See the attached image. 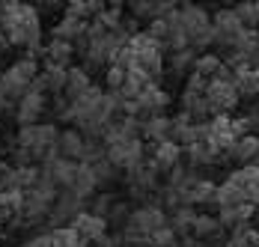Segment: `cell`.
<instances>
[{"instance_id": "f1b7e54d", "label": "cell", "mask_w": 259, "mask_h": 247, "mask_svg": "<svg viewBox=\"0 0 259 247\" xmlns=\"http://www.w3.org/2000/svg\"><path fill=\"white\" fill-rule=\"evenodd\" d=\"M221 69H224V60L218 54H200L197 63H194V74L203 77V80H214Z\"/></svg>"}, {"instance_id": "74e56055", "label": "cell", "mask_w": 259, "mask_h": 247, "mask_svg": "<svg viewBox=\"0 0 259 247\" xmlns=\"http://www.w3.org/2000/svg\"><path fill=\"white\" fill-rule=\"evenodd\" d=\"M128 215H131V205H128V202H113V209L107 212V223L113 221V223H122V226H125Z\"/></svg>"}, {"instance_id": "7a4b0ae2", "label": "cell", "mask_w": 259, "mask_h": 247, "mask_svg": "<svg viewBox=\"0 0 259 247\" xmlns=\"http://www.w3.org/2000/svg\"><path fill=\"white\" fill-rule=\"evenodd\" d=\"M36 74H39L36 57H21L18 63H12L6 72L0 74V96L9 101V104H18V101L30 93Z\"/></svg>"}, {"instance_id": "7402d4cb", "label": "cell", "mask_w": 259, "mask_h": 247, "mask_svg": "<svg viewBox=\"0 0 259 247\" xmlns=\"http://www.w3.org/2000/svg\"><path fill=\"white\" fill-rule=\"evenodd\" d=\"M140 134H143L146 140H152L155 146L164 143V140H170V116H149V119H143Z\"/></svg>"}, {"instance_id": "cb8c5ba5", "label": "cell", "mask_w": 259, "mask_h": 247, "mask_svg": "<svg viewBox=\"0 0 259 247\" xmlns=\"http://www.w3.org/2000/svg\"><path fill=\"white\" fill-rule=\"evenodd\" d=\"M96 188H99V182H96V176H93V170H90V164H78V173H75V179H72V194H78L80 199L93 197L96 194Z\"/></svg>"}, {"instance_id": "ffe728a7", "label": "cell", "mask_w": 259, "mask_h": 247, "mask_svg": "<svg viewBox=\"0 0 259 247\" xmlns=\"http://www.w3.org/2000/svg\"><path fill=\"white\" fill-rule=\"evenodd\" d=\"M45 57L51 66H63V69H72V60H75V45L72 42H63V39H51Z\"/></svg>"}, {"instance_id": "4dcf8cb0", "label": "cell", "mask_w": 259, "mask_h": 247, "mask_svg": "<svg viewBox=\"0 0 259 247\" xmlns=\"http://www.w3.org/2000/svg\"><path fill=\"white\" fill-rule=\"evenodd\" d=\"M51 238V247H90L72 226H60V229H51L48 232Z\"/></svg>"}, {"instance_id": "836d02e7", "label": "cell", "mask_w": 259, "mask_h": 247, "mask_svg": "<svg viewBox=\"0 0 259 247\" xmlns=\"http://www.w3.org/2000/svg\"><path fill=\"white\" fill-rule=\"evenodd\" d=\"M90 170H93V176H96V182H99V185H107V182H113V179H116V167H113L107 158L93 161V164H90Z\"/></svg>"}, {"instance_id": "d6986e66", "label": "cell", "mask_w": 259, "mask_h": 247, "mask_svg": "<svg viewBox=\"0 0 259 247\" xmlns=\"http://www.w3.org/2000/svg\"><path fill=\"white\" fill-rule=\"evenodd\" d=\"M87 24L90 21H80V18H72V15H63L57 24H54V39H63V42H78L80 36L87 33Z\"/></svg>"}, {"instance_id": "6da1fadb", "label": "cell", "mask_w": 259, "mask_h": 247, "mask_svg": "<svg viewBox=\"0 0 259 247\" xmlns=\"http://www.w3.org/2000/svg\"><path fill=\"white\" fill-rule=\"evenodd\" d=\"M3 15V36L9 45H24L36 51L42 45V18L39 9L30 3H0Z\"/></svg>"}, {"instance_id": "8d00e7d4", "label": "cell", "mask_w": 259, "mask_h": 247, "mask_svg": "<svg viewBox=\"0 0 259 247\" xmlns=\"http://www.w3.org/2000/svg\"><path fill=\"white\" fill-rule=\"evenodd\" d=\"M104 84H107L110 93H119L122 84H125V72H122L119 66H107V69H104Z\"/></svg>"}, {"instance_id": "9a60e30c", "label": "cell", "mask_w": 259, "mask_h": 247, "mask_svg": "<svg viewBox=\"0 0 259 247\" xmlns=\"http://www.w3.org/2000/svg\"><path fill=\"white\" fill-rule=\"evenodd\" d=\"M179 161H182V146H176L173 140H164V143L152 146L149 164L155 167L158 173H170L173 167H179Z\"/></svg>"}, {"instance_id": "30bf717a", "label": "cell", "mask_w": 259, "mask_h": 247, "mask_svg": "<svg viewBox=\"0 0 259 247\" xmlns=\"http://www.w3.org/2000/svg\"><path fill=\"white\" fill-rule=\"evenodd\" d=\"M227 182L244 197V202L259 205V167H253V164H250V167H238V170L230 173Z\"/></svg>"}, {"instance_id": "7c38bea8", "label": "cell", "mask_w": 259, "mask_h": 247, "mask_svg": "<svg viewBox=\"0 0 259 247\" xmlns=\"http://www.w3.org/2000/svg\"><path fill=\"white\" fill-rule=\"evenodd\" d=\"M42 110H45V96L36 93V90H30L24 99L15 104V122L21 125V128H27V125H39Z\"/></svg>"}, {"instance_id": "9c48e42d", "label": "cell", "mask_w": 259, "mask_h": 247, "mask_svg": "<svg viewBox=\"0 0 259 247\" xmlns=\"http://www.w3.org/2000/svg\"><path fill=\"white\" fill-rule=\"evenodd\" d=\"M80 212H83V199L78 194H72V191H60L51 205V212H48V223L54 229H60L66 221H75Z\"/></svg>"}, {"instance_id": "484cf974", "label": "cell", "mask_w": 259, "mask_h": 247, "mask_svg": "<svg viewBox=\"0 0 259 247\" xmlns=\"http://www.w3.org/2000/svg\"><path fill=\"white\" fill-rule=\"evenodd\" d=\"M194 218H197L194 205H179V209H173V212H170L167 226H170L176 235H188V232H191V226H194Z\"/></svg>"}, {"instance_id": "e575fe53", "label": "cell", "mask_w": 259, "mask_h": 247, "mask_svg": "<svg viewBox=\"0 0 259 247\" xmlns=\"http://www.w3.org/2000/svg\"><path fill=\"white\" fill-rule=\"evenodd\" d=\"M176 244H179V235L170 226H164V229H158L155 235H149V247H176Z\"/></svg>"}, {"instance_id": "5b68a950", "label": "cell", "mask_w": 259, "mask_h": 247, "mask_svg": "<svg viewBox=\"0 0 259 247\" xmlns=\"http://www.w3.org/2000/svg\"><path fill=\"white\" fill-rule=\"evenodd\" d=\"M244 36H247V30L241 27V21H238V15L233 9H218L214 12V18H211V39H214L218 48L233 51Z\"/></svg>"}, {"instance_id": "f35d334b", "label": "cell", "mask_w": 259, "mask_h": 247, "mask_svg": "<svg viewBox=\"0 0 259 247\" xmlns=\"http://www.w3.org/2000/svg\"><path fill=\"white\" fill-rule=\"evenodd\" d=\"M96 247H122V238L119 235H104V238L96 241Z\"/></svg>"}, {"instance_id": "b9f144b4", "label": "cell", "mask_w": 259, "mask_h": 247, "mask_svg": "<svg viewBox=\"0 0 259 247\" xmlns=\"http://www.w3.org/2000/svg\"><path fill=\"white\" fill-rule=\"evenodd\" d=\"M6 45H9V42H6V36L0 33V54H3V48H6Z\"/></svg>"}, {"instance_id": "277c9868", "label": "cell", "mask_w": 259, "mask_h": 247, "mask_svg": "<svg viewBox=\"0 0 259 247\" xmlns=\"http://www.w3.org/2000/svg\"><path fill=\"white\" fill-rule=\"evenodd\" d=\"M179 18H182V30L188 36V45L194 51H206L214 45V39H211V15L203 6L185 3V6H179Z\"/></svg>"}, {"instance_id": "44dd1931", "label": "cell", "mask_w": 259, "mask_h": 247, "mask_svg": "<svg viewBox=\"0 0 259 247\" xmlns=\"http://www.w3.org/2000/svg\"><path fill=\"white\" fill-rule=\"evenodd\" d=\"M90 87H93L90 74L83 72L80 66H72V69H69V74H66V90H63V96H66L69 101H75V99H80Z\"/></svg>"}, {"instance_id": "1f68e13d", "label": "cell", "mask_w": 259, "mask_h": 247, "mask_svg": "<svg viewBox=\"0 0 259 247\" xmlns=\"http://www.w3.org/2000/svg\"><path fill=\"white\" fill-rule=\"evenodd\" d=\"M233 12L238 15V21H241L244 30H256L259 27V3H250V0L247 3H238Z\"/></svg>"}, {"instance_id": "ba28073f", "label": "cell", "mask_w": 259, "mask_h": 247, "mask_svg": "<svg viewBox=\"0 0 259 247\" xmlns=\"http://www.w3.org/2000/svg\"><path fill=\"white\" fill-rule=\"evenodd\" d=\"M39 170H42V179L51 182L57 191H60V188L69 191V188H72V179L78 173V164H75V161H66V158H60V155H48Z\"/></svg>"}, {"instance_id": "f546056e", "label": "cell", "mask_w": 259, "mask_h": 247, "mask_svg": "<svg viewBox=\"0 0 259 247\" xmlns=\"http://www.w3.org/2000/svg\"><path fill=\"white\" fill-rule=\"evenodd\" d=\"M233 84L238 90V96H259V72H253V69L233 72Z\"/></svg>"}, {"instance_id": "e0dca14e", "label": "cell", "mask_w": 259, "mask_h": 247, "mask_svg": "<svg viewBox=\"0 0 259 247\" xmlns=\"http://www.w3.org/2000/svg\"><path fill=\"white\" fill-rule=\"evenodd\" d=\"M256 155H259V137L256 134H244V137H238L233 146H230V152L224 158H230V161L241 164V167H250Z\"/></svg>"}, {"instance_id": "d4e9b609", "label": "cell", "mask_w": 259, "mask_h": 247, "mask_svg": "<svg viewBox=\"0 0 259 247\" xmlns=\"http://www.w3.org/2000/svg\"><path fill=\"white\" fill-rule=\"evenodd\" d=\"M182 155L188 158V164H191V170H197V167H208V164H214V161H221V155L214 152L211 146L206 143H194V146L182 149Z\"/></svg>"}, {"instance_id": "603a6c76", "label": "cell", "mask_w": 259, "mask_h": 247, "mask_svg": "<svg viewBox=\"0 0 259 247\" xmlns=\"http://www.w3.org/2000/svg\"><path fill=\"white\" fill-rule=\"evenodd\" d=\"M221 232H224V226H221V221H218L214 215L203 212V215H197V218H194L191 235H194L197 241H208V238H214V235H221Z\"/></svg>"}, {"instance_id": "d590c367", "label": "cell", "mask_w": 259, "mask_h": 247, "mask_svg": "<svg viewBox=\"0 0 259 247\" xmlns=\"http://www.w3.org/2000/svg\"><path fill=\"white\" fill-rule=\"evenodd\" d=\"M113 202H116L113 194H99V197H93V209H90V215H96V218H104V221H107V212L113 209Z\"/></svg>"}, {"instance_id": "8992f818", "label": "cell", "mask_w": 259, "mask_h": 247, "mask_svg": "<svg viewBox=\"0 0 259 247\" xmlns=\"http://www.w3.org/2000/svg\"><path fill=\"white\" fill-rule=\"evenodd\" d=\"M238 90L233 80H208L206 84V104L211 116H230V110L238 107Z\"/></svg>"}, {"instance_id": "52a82bcc", "label": "cell", "mask_w": 259, "mask_h": 247, "mask_svg": "<svg viewBox=\"0 0 259 247\" xmlns=\"http://www.w3.org/2000/svg\"><path fill=\"white\" fill-rule=\"evenodd\" d=\"M104 158L116 167V170H134L143 164V140H116L110 146H104Z\"/></svg>"}, {"instance_id": "2e32d148", "label": "cell", "mask_w": 259, "mask_h": 247, "mask_svg": "<svg viewBox=\"0 0 259 247\" xmlns=\"http://www.w3.org/2000/svg\"><path fill=\"white\" fill-rule=\"evenodd\" d=\"M57 155L66 158V161H75V164L83 158V134H80L78 128L60 131V137H57Z\"/></svg>"}, {"instance_id": "4316f807", "label": "cell", "mask_w": 259, "mask_h": 247, "mask_svg": "<svg viewBox=\"0 0 259 247\" xmlns=\"http://www.w3.org/2000/svg\"><path fill=\"white\" fill-rule=\"evenodd\" d=\"M256 244H259V229L250 226V223H241V226L230 229L224 247H256Z\"/></svg>"}, {"instance_id": "83f0119b", "label": "cell", "mask_w": 259, "mask_h": 247, "mask_svg": "<svg viewBox=\"0 0 259 247\" xmlns=\"http://www.w3.org/2000/svg\"><path fill=\"white\" fill-rule=\"evenodd\" d=\"M197 57H200V54H197L194 48L173 51V54H170V72L176 74V77H182V74H191V72H194Z\"/></svg>"}, {"instance_id": "d6a6232c", "label": "cell", "mask_w": 259, "mask_h": 247, "mask_svg": "<svg viewBox=\"0 0 259 247\" xmlns=\"http://www.w3.org/2000/svg\"><path fill=\"white\" fill-rule=\"evenodd\" d=\"M96 21L110 33V30H119V24H122V6L119 3H113V6H104L102 12L96 15Z\"/></svg>"}, {"instance_id": "ab89813d", "label": "cell", "mask_w": 259, "mask_h": 247, "mask_svg": "<svg viewBox=\"0 0 259 247\" xmlns=\"http://www.w3.org/2000/svg\"><path fill=\"white\" fill-rule=\"evenodd\" d=\"M21 247H51V238H48V235H36V238L24 241Z\"/></svg>"}, {"instance_id": "5bb4252c", "label": "cell", "mask_w": 259, "mask_h": 247, "mask_svg": "<svg viewBox=\"0 0 259 247\" xmlns=\"http://www.w3.org/2000/svg\"><path fill=\"white\" fill-rule=\"evenodd\" d=\"M69 226L78 232L87 244H90V241H99V238L107 235V221H104V218H96V215H90V212H80Z\"/></svg>"}, {"instance_id": "8fae6325", "label": "cell", "mask_w": 259, "mask_h": 247, "mask_svg": "<svg viewBox=\"0 0 259 247\" xmlns=\"http://www.w3.org/2000/svg\"><path fill=\"white\" fill-rule=\"evenodd\" d=\"M137 110H140V122L149 119V116H164V107L170 104V93L161 90L158 84H149L140 96H137Z\"/></svg>"}, {"instance_id": "4fadbf2b", "label": "cell", "mask_w": 259, "mask_h": 247, "mask_svg": "<svg viewBox=\"0 0 259 247\" xmlns=\"http://www.w3.org/2000/svg\"><path fill=\"white\" fill-rule=\"evenodd\" d=\"M179 3H170V0H134L128 3L131 15H134V21H158V18H164L167 12H173Z\"/></svg>"}, {"instance_id": "ac0fdd59", "label": "cell", "mask_w": 259, "mask_h": 247, "mask_svg": "<svg viewBox=\"0 0 259 247\" xmlns=\"http://www.w3.org/2000/svg\"><path fill=\"white\" fill-rule=\"evenodd\" d=\"M253 212H256V205L241 202V205H230V209H218V221H221V226H227V229H235L241 223H250Z\"/></svg>"}, {"instance_id": "3957f363", "label": "cell", "mask_w": 259, "mask_h": 247, "mask_svg": "<svg viewBox=\"0 0 259 247\" xmlns=\"http://www.w3.org/2000/svg\"><path fill=\"white\" fill-rule=\"evenodd\" d=\"M57 137H60V128L54 122L27 125V128L18 131L15 146L27 149V152L33 155V164H36V161H45L48 155H57Z\"/></svg>"}, {"instance_id": "60d3db41", "label": "cell", "mask_w": 259, "mask_h": 247, "mask_svg": "<svg viewBox=\"0 0 259 247\" xmlns=\"http://www.w3.org/2000/svg\"><path fill=\"white\" fill-rule=\"evenodd\" d=\"M9 173V164H6V161H3V158H0V179H3V176Z\"/></svg>"}]
</instances>
